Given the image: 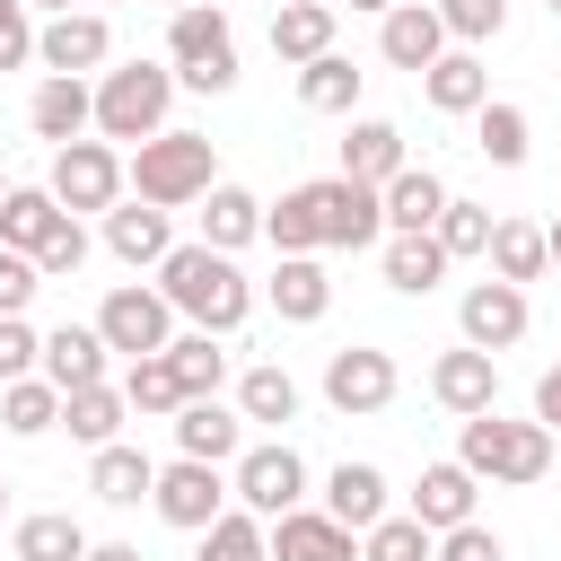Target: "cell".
I'll return each instance as SVG.
<instances>
[{
  "instance_id": "b9f144b4",
  "label": "cell",
  "mask_w": 561,
  "mask_h": 561,
  "mask_svg": "<svg viewBox=\"0 0 561 561\" xmlns=\"http://www.w3.org/2000/svg\"><path fill=\"white\" fill-rule=\"evenodd\" d=\"M167 368L184 377V394H219V386H228V351H219V333H175V342H167Z\"/></svg>"
},
{
  "instance_id": "836d02e7",
  "label": "cell",
  "mask_w": 561,
  "mask_h": 561,
  "mask_svg": "<svg viewBox=\"0 0 561 561\" xmlns=\"http://www.w3.org/2000/svg\"><path fill=\"white\" fill-rule=\"evenodd\" d=\"M237 412H245V421H263V430L298 421V377H289L280 359H254V368L237 377Z\"/></svg>"
},
{
  "instance_id": "74e56055",
  "label": "cell",
  "mask_w": 561,
  "mask_h": 561,
  "mask_svg": "<svg viewBox=\"0 0 561 561\" xmlns=\"http://www.w3.org/2000/svg\"><path fill=\"white\" fill-rule=\"evenodd\" d=\"M359 79H368V70H351L342 53H324V61L298 70V105H307V114H351V105H359Z\"/></svg>"
},
{
  "instance_id": "603a6c76",
  "label": "cell",
  "mask_w": 561,
  "mask_h": 561,
  "mask_svg": "<svg viewBox=\"0 0 561 561\" xmlns=\"http://www.w3.org/2000/svg\"><path fill=\"white\" fill-rule=\"evenodd\" d=\"M324 517H342L351 535H368L377 517H394V500H386V473H377V465H359V456H342V465L324 473Z\"/></svg>"
},
{
  "instance_id": "7c38bea8",
  "label": "cell",
  "mask_w": 561,
  "mask_h": 561,
  "mask_svg": "<svg viewBox=\"0 0 561 561\" xmlns=\"http://www.w3.org/2000/svg\"><path fill=\"white\" fill-rule=\"evenodd\" d=\"M35 61H44L53 79H88V70H105V61H114V26H105V9H61V18H44V26H35Z\"/></svg>"
},
{
  "instance_id": "7a4b0ae2",
  "label": "cell",
  "mask_w": 561,
  "mask_h": 561,
  "mask_svg": "<svg viewBox=\"0 0 561 561\" xmlns=\"http://www.w3.org/2000/svg\"><path fill=\"white\" fill-rule=\"evenodd\" d=\"M158 289H167L175 316H193V333H237V324L254 316V280L237 272V254H219V245H202V237L158 263Z\"/></svg>"
},
{
  "instance_id": "9f6ffc18",
  "label": "cell",
  "mask_w": 561,
  "mask_h": 561,
  "mask_svg": "<svg viewBox=\"0 0 561 561\" xmlns=\"http://www.w3.org/2000/svg\"><path fill=\"white\" fill-rule=\"evenodd\" d=\"M0 517H9V473H0Z\"/></svg>"
},
{
  "instance_id": "8992f818",
  "label": "cell",
  "mask_w": 561,
  "mask_h": 561,
  "mask_svg": "<svg viewBox=\"0 0 561 561\" xmlns=\"http://www.w3.org/2000/svg\"><path fill=\"white\" fill-rule=\"evenodd\" d=\"M167 105H175V70L167 61H123L96 79V131L105 140H158L167 131Z\"/></svg>"
},
{
  "instance_id": "ee69618b",
  "label": "cell",
  "mask_w": 561,
  "mask_h": 561,
  "mask_svg": "<svg viewBox=\"0 0 561 561\" xmlns=\"http://www.w3.org/2000/svg\"><path fill=\"white\" fill-rule=\"evenodd\" d=\"M438 18H447V44H491L500 26H508V0H438Z\"/></svg>"
},
{
  "instance_id": "2e32d148",
  "label": "cell",
  "mask_w": 561,
  "mask_h": 561,
  "mask_svg": "<svg viewBox=\"0 0 561 561\" xmlns=\"http://www.w3.org/2000/svg\"><path fill=\"white\" fill-rule=\"evenodd\" d=\"M175 456H193V465H237V456H245V412H228L219 394H193V403L175 412Z\"/></svg>"
},
{
  "instance_id": "cb8c5ba5",
  "label": "cell",
  "mask_w": 561,
  "mask_h": 561,
  "mask_svg": "<svg viewBox=\"0 0 561 561\" xmlns=\"http://www.w3.org/2000/svg\"><path fill=\"white\" fill-rule=\"evenodd\" d=\"M105 245H114V263H167L175 254V228H167V210L158 202H114L105 210Z\"/></svg>"
},
{
  "instance_id": "7dc6e473",
  "label": "cell",
  "mask_w": 561,
  "mask_h": 561,
  "mask_svg": "<svg viewBox=\"0 0 561 561\" xmlns=\"http://www.w3.org/2000/svg\"><path fill=\"white\" fill-rule=\"evenodd\" d=\"M35 61V18L26 0H0V70H26Z\"/></svg>"
},
{
  "instance_id": "d590c367",
  "label": "cell",
  "mask_w": 561,
  "mask_h": 561,
  "mask_svg": "<svg viewBox=\"0 0 561 561\" xmlns=\"http://www.w3.org/2000/svg\"><path fill=\"white\" fill-rule=\"evenodd\" d=\"M123 403H131L140 421H175L193 394H184V377H175L167 351H158V359H131V368H123Z\"/></svg>"
},
{
  "instance_id": "bcb514c9",
  "label": "cell",
  "mask_w": 561,
  "mask_h": 561,
  "mask_svg": "<svg viewBox=\"0 0 561 561\" xmlns=\"http://www.w3.org/2000/svg\"><path fill=\"white\" fill-rule=\"evenodd\" d=\"M35 289H44V272H35V254H18V245H0V316H26V307H35Z\"/></svg>"
},
{
  "instance_id": "db71d44e",
  "label": "cell",
  "mask_w": 561,
  "mask_h": 561,
  "mask_svg": "<svg viewBox=\"0 0 561 561\" xmlns=\"http://www.w3.org/2000/svg\"><path fill=\"white\" fill-rule=\"evenodd\" d=\"M26 9H53V18H61V9H70V0H26Z\"/></svg>"
},
{
  "instance_id": "e0dca14e",
  "label": "cell",
  "mask_w": 561,
  "mask_h": 561,
  "mask_svg": "<svg viewBox=\"0 0 561 561\" xmlns=\"http://www.w3.org/2000/svg\"><path fill=\"white\" fill-rule=\"evenodd\" d=\"M26 123H35V140L70 149V140H88V131H96V88H88V79H53V70H44V88L26 96Z\"/></svg>"
},
{
  "instance_id": "d6a6232c",
  "label": "cell",
  "mask_w": 561,
  "mask_h": 561,
  "mask_svg": "<svg viewBox=\"0 0 561 561\" xmlns=\"http://www.w3.org/2000/svg\"><path fill=\"white\" fill-rule=\"evenodd\" d=\"M9 552H18V561H88V526H79L70 508H35V517H18Z\"/></svg>"
},
{
  "instance_id": "6f0895ef",
  "label": "cell",
  "mask_w": 561,
  "mask_h": 561,
  "mask_svg": "<svg viewBox=\"0 0 561 561\" xmlns=\"http://www.w3.org/2000/svg\"><path fill=\"white\" fill-rule=\"evenodd\" d=\"M0 202H9V167H0Z\"/></svg>"
},
{
  "instance_id": "91938a15",
  "label": "cell",
  "mask_w": 561,
  "mask_h": 561,
  "mask_svg": "<svg viewBox=\"0 0 561 561\" xmlns=\"http://www.w3.org/2000/svg\"><path fill=\"white\" fill-rule=\"evenodd\" d=\"M543 9H552V18H561V0H543Z\"/></svg>"
},
{
  "instance_id": "9c48e42d",
  "label": "cell",
  "mask_w": 561,
  "mask_h": 561,
  "mask_svg": "<svg viewBox=\"0 0 561 561\" xmlns=\"http://www.w3.org/2000/svg\"><path fill=\"white\" fill-rule=\"evenodd\" d=\"M96 333H105V351H123V359H158V351L175 342V307H167V289L123 280V289H105Z\"/></svg>"
},
{
  "instance_id": "f1b7e54d",
  "label": "cell",
  "mask_w": 561,
  "mask_h": 561,
  "mask_svg": "<svg viewBox=\"0 0 561 561\" xmlns=\"http://www.w3.org/2000/svg\"><path fill=\"white\" fill-rule=\"evenodd\" d=\"M254 237H263V202H254L245 184H210V193H202V245L237 254V245H254Z\"/></svg>"
},
{
  "instance_id": "f35d334b",
  "label": "cell",
  "mask_w": 561,
  "mask_h": 561,
  "mask_svg": "<svg viewBox=\"0 0 561 561\" xmlns=\"http://www.w3.org/2000/svg\"><path fill=\"white\" fill-rule=\"evenodd\" d=\"M359 561H438V535H430L412 508H394V517H377V526L359 535Z\"/></svg>"
},
{
  "instance_id": "7402d4cb",
  "label": "cell",
  "mask_w": 561,
  "mask_h": 561,
  "mask_svg": "<svg viewBox=\"0 0 561 561\" xmlns=\"http://www.w3.org/2000/svg\"><path fill=\"white\" fill-rule=\"evenodd\" d=\"M412 158H403V131L394 123H377V114H359L351 131H342V175L351 184H368V193H386L394 175H403Z\"/></svg>"
},
{
  "instance_id": "d4e9b609",
  "label": "cell",
  "mask_w": 561,
  "mask_h": 561,
  "mask_svg": "<svg viewBox=\"0 0 561 561\" xmlns=\"http://www.w3.org/2000/svg\"><path fill=\"white\" fill-rule=\"evenodd\" d=\"M421 96L438 105V114H482L491 105V70H482V53H438L430 70H421Z\"/></svg>"
},
{
  "instance_id": "ba28073f",
  "label": "cell",
  "mask_w": 561,
  "mask_h": 561,
  "mask_svg": "<svg viewBox=\"0 0 561 561\" xmlns=\"http://www.w3.org/2000/svg\"><path fill=\"white\" fill-rule=\"evenodd\" d=\"M44 184H53V202L79 219V210H114L131 175H123V149H114V140H70V149H53V175H44Z\"/></svg>"
},
{
  "instance_id": "1f68e13d",
  "label": "cell",
  "mask_w": 561,
  "mask_h": 561,
  "mask_svg": "<svg viewBox=\"0 0 561 561\" xmlns=\"http://www.w3.org/2000/svg\"><path fill=\"white\" fill-rule=\"evenodd\" d=\"M123 421H131L123 386H79V394H61V430H70L79 447H114V438H123Z\"/></svg>"
},
{
  "instance_id": "e575fe53",
  "label": "cell",
  "mask_w": 561,
  "mask_h": 561,
  "mask_svg": "<svg viewBox=\"0 0 561 561\" xmlns=\"http://www.w3.org/2000/svg\"><path fill=\"white\" fill-rule=\"evenodd\" d=\"M438 280H447V245H438V237H386V289L430 298Z\"/></svg>"
},
{
  "instance_id": "f907efd6",
  "label": "cell",
  "mask_w": 561,
  "mask_h": 561,
  "mask_svg": "<svg viewBox=\"0 0 561 561\" xmlns=\"http://www.w3.org/2000/svg\"><path fill=\"white\" fill-rule=\"evenodd\" d=\"M535 421H543V430H561V359L535 377Z\"/></svg>"
},
{
  "instance_id": "52a82bcc",
  "label": "cell",
  "mask_w": 561,
  "mask_h": 561,
  "mask_svg": "<svg viewBox=\"0 0 561 561\" xmlns=\"http://www.w3.org/2000/svg\"><path fill=\"white\" fill-rule=\"evenodd\" d=\"M228 491H237V508H254L272 526V517L307 508V456L289 438H245V456L228 465Z\"/></svg>"
},
{
  "instance_id": "8fae6325",
  "label": "cell",
  "mask_w": 561,
  "mask_h": 561,
  "mask_svg": "<svg viewBox=\"0 0 561 561\" xmlns=\"http://www.w3.org/2000/svg\"><path fill=\"white\" fill-rule=\"evenodd\" d=\"M228 473L219 465H193V456H175V465H158V491H149V508L167 517V526H184V535H202V526H219L228 517Z\"/></svg>"
},
{
  "instance_id": "ac0fdd59",
  "label": "cell",
  "mask_w": 561,
  "mask_h": 561,
  "mask_svg": "<svg viewBox=\"0 0 561 561\" xmlns=\"http://www.w3.org/2000/svg\"><path fill=\"white\" fill-rule=\"evenodd\" d=\"M105 359H114V351H105V333H96V324H53V333H44V368H35V377H53L61 394H79V386H114V377H105Z\"/></svg>"
},
{
  "instance_id": "681fc988",
  "label": "cell",
  "mask_w": 561,
  "mask_h": 561,
  "mask_svg": "<svg viewBox=\"0 0 561 561\" xmlns=\"http://www.w3.org/2000/svg\"><path fill=\"white\" fill-rule=\"evenodd\" d=\"M438 561H508V543L473 517V526H456V535H438Z\"/></svg>"
},
{
  "instance_id": "5bb4252c",
  "label": "cell",
  "mask_w": 561,
  "mask_h": 561,
  "mask_svg": "<svg viewBox=\"0 0 561 561\" xmlns=\"http://www.w3.org/2000/svg\"><path fill=\"white\" fill-rule=\"evenodd\" d=\"M430 394H438V412H456V421L500 412V359H491V351H473V342H456V351H438V359H430Z\"/></svg>"
},
{
  "instance_id": "f6af8a7d",
  "label": "cell",
  "mask_w": 561,
  "mask_h": 561,
  "mask_svg": "<svg viewBox=\"0 0 561 561\" xmlns=\"http://www.w3.org/2000/svg\"><path fill=\"white\" fill-rule=\"evenodd\" d=\"M44 368V333L26 324V316H0V386H18V377H35Z\"/></svg>"
},
{
  "instance_id": "4316f807",
  "label": "cell",
  "mask_w": 561,
  "mask_h": 561,
  "mask_svg": "<svg viewBox=\"0 0 561 561\" xmlns=\"http://www.w3.org/2000/svg\"><path fill=\"white\" fill-rule=\"evenodd\" d=\"M447 202H456V193H447L430 167H403V175L386 184V237H430Z\"/></svg>"
},
{
  "instance_id": "4dcf8cb0",
  "label": "cell",
  "mask_w": 561,
  "mask_h": 561,
  "mask_svg": "<svg viewBox=\"0 0 561 561\" xmlns=\"http://www.w3.org/2000/svg\"><path fill=\"white\" fill-rule=\"evenodd\" d=\"M482 263H491V280H517V289H526V280H543V272H552V245H543V228H535V219H500Z\"/></svg>"
},
{
  "instance_id": "4fadbf2b",
  "label": "cell",
  "mask_w": 561,
  "mask_h": 561,
  "mask_svg": "<svg viewBox=\"0 0 561 561\" xmlns=\"http://www.w3.org/2000/svg\"><path fill=\"white\" fill-rule=\"evenodd\" d=\"M526 289L517 280H473L465 298H456V333L473 342V351H508V342H526Z\"/></svg>"
},
{
  "instance_id": "5b68a950",
  "label": "cell",
  "mask_w": 561,
  "mask_h": 561,
  "mask_svg": "<svg viewBox=\"0 0 561 561\" xmlns=\"http://www.w3.org/2000/svg\"><path fill=\"white\" fill-rule=\"evenodd\" d=\"M167 70H175V88H202V96L237 88V26L219 0H193L167 18Z\"/></svg>"
},
{
  "instance_id": "44dd1931",
  "label": "cell",
  "mask_w": 561,
  "mask_h": 561,
  "mask_svg": "<svg viewBox=\"0 0 561 561\" xmlns=\"http://www.w3.org/2000/svg\"><path fill=\"white\" fill-rule=\"evenodd\" d=\"M333 26H342L333 0H280V9H272V53H280L289 70H307V61L333 53Z\"/></svg>"
},
{
  "instance_id": "30bf717a",
  "label": "cell",
  "mask_w": 561,
  "mask_h": 561,
  "mask_svg": "<svg viewBox=\"0 0 561 561\" xmlns=\"http://www.w3.org/2000/svg\"><path fill=\"white\" fill-rule=\"evenodd\" d=\"M403 394V368H394V351H377V342H351V351H333L324 359V403L342 412V421H368V412H386Z\"/></svg>"
},
{
  "instance_id": "d6986e66",
  "label": "cell",
  "mask_w": 561,
  "mask_h": 561,
  "mask_svg": "<svg viewBox=\"0 0 561 561\" xmlns=\"http://www.w3.org/2000/svg\"><path fill=\"white\" fill-rule=\"evenodd\" d=\"M473 500H482V482L447 456V465H421V482H412V517L430 526V535H456V526H473Z\"/></svg>"
},
{
  "instance_id": "484cf974",
  "label": "cell",
  "mask_w": 561,
  "mask_h": 561,
  "mask_svg": "<svg viewBox=\"0 0 561 561\" xmlns=\"http://www.w3.org/2000/svg\"><path fill=\"white\" fill-rule=\"evenodd\" d=\"M88 491H96L105 508H140V500L158 491V465H149L131 438H114V447H96V456H88Z\"/></svg>"
},
{
  "instance_id": "7bdbcfd3",
  "label": "cell",
  "mask_w": 561,
  "mask_h": 561,
  "mask_svg": "<svg viewBox=\"0 0 561 561\" xmlns=\"http://www.w3.org/2000/svg\"><path fill=\"white\" fill-rule=\"evenodd\" d=\"M491 228H500V219H491V210H482V202H447V210H438V228H430V237H438V245H447V263H473V254H491Z\"/></svg>"
},
{
  "instance_id": "3957f363",
  "label": "cell",
  "mask_w": 561,
  "mask_h": 561,
  "mask_svg": "<svg viewBox=\"0 0 561 561\" xmlns=\"http://www.w3.org/2000/svg\"><path fill=\"white\" fill-rule=\"evenodd\" d=\"M123 175H131V202L184 210V202H202L219 184V149H210V131H158V140H140L123 158Z\"/></svg>"
},
{
  "instance_id": "11a10c76",
  "label": "cell",
  "mask_w": 561,
  "mask_h": 561,
  "mask_svg": "<svg viewBox=\"0 0 561 561\" xmlns=\"http://www.w3.org/2000/svg\"><path fill=\"white\" fill-rule=\"evenodd\" d=\"M351 9H377V18H386V9H394V0H351Z\"/></svg>"
},
{
  "instance_id": "83f0119b",
  "label": "cell",
  "mask_w": 561,
  "mask_h": 561,
  "mask_svg": "<svg viewBox=\"0 0 561 561\" xmlns=\"http://www.w3.org/2000/svg\"><path fill=\"white\" fill-rule=\"evenodd\" d=\"M61 219H70V210L53 202V184H9V202H0V245L44 254V237H53Z\"/></svg>"
},
{
  "instance_id": "ab89813d",
  "label": "cell",
  "mask_w": 561,
  "mask_h": 561,
  "mask_svg": "<svg viewBox=\"0 0 561 561\" xmlns=\"http://www.w3.org/2000/svg\"><path fill=\"white\" fill-rule=\"evenodd\" d=\"M193 561H272V526L254 508H228L219 526H202V552Z\"/></svg>"
},
{
  "instance_id": "f5cc1de1",
  "label": "cell",
  "mask_w": 561,
  "mask_h": 561,
  "mask_svg": "<svg viewBox=\"0 0 561 561\" xmlns=\"http://www.w3.org/2000/svg\"><path fill=\"white\" fill-rule=\"evenodd\" d=\"M543 245H552V263H561V219H552V228H543Z\"/></svg>"
},
{
  "instance_id": "6da1fadb",
  "label": "cell",
  "mask_w": 561,
  "mask_h": 561,
  "mask_svg": "<svg viewBox=\"0 0 561 561\" xmlns=\"http://www.w3.org/2000/svg\"><path fill=\"white\" fill-rule=\"evenodd\" d=\"M263 237H272L280 254H324V245L359 254V245L386 237V193H368V184H351V175L289 184L280 202H263Z\"/></svg>"
},
{
  "instance_id": "f546056e",
  "label": "cell",
  "mask_w": 561,
  "mask_h": 561,
  "mask_svg": "<svg viewBox=\"0 0 561 561\" xmlns=\"http://www.w3.org/2000/svg\"><path fill=\"white\" fill-rule=\"evenodd\" d=\"M272 307H280V324H324V307H333L324 263H316V254H280V272H272Z\"/></svg>"
},
{
  "instance_id": "277c9868",
  "label": "cell",
  "mask_w": 561,
  "mask_h": 561,
  "mask_svg": "<svg viewBox=\"0 0 561 561\" xmlns=\"http://www.w3.org/2000/svg\"><path fill=\"white\" fill-rule=\"evenodd\" d=\"M456 465L473 482H500V491H526L552 473V430L543 421H500V412H473L465 438H456Z\"/></svg>"
},
{
  "instance_id": "680465c9",
  "label": "cell",
  "mask_w": 561,
  "mask_h": 561,
  "mask_svg": "<svg viewBox=\"0 0 561 561\" xmlns=\"http://www.w3.org/2000/svg\"><path fill=\"white\" fill-rule=\"evenodd\" d=\"M175 9H193V0H167V18H175Z\"/></svg>"
},
{
  "instance_id": "c3c4849f",
  "label": "cell",
  "mask_w": 561,
  "mask_h": 561,
  "mask_svg": "<svg viewBox=\"0 0 561 561\" xmlns=\"http://www.w3.org/2000/svg\"><path fill=\"white\" fill-rule=\"evenodd\" d=\"M79 263H88V228H79V219H61V228L44 237V254H35V272L53 280V272H79Z\"/></svg>"
},
{
  "instance_id": "816d5d0a",
  "label": "cell",
  "mask_w": 561,
  "mask_h": 561,
  "mask_svg": "<svg viewBox=\"0 0 561 561\" xmlns=\"http://www.w3.org/2000/svg\"><path fill=\"white\" fill-rule=\"evenodd\" d=\"M88 561H140V543H88Z\"/></svg>"
},
{
  "instance_id": "8d00e7d4",
  "label": "cell",
  "mask_w": 561,
  "mask_h": 561,
  "mask_svg": "<svg viewBox=\"0 0 561 561\" xmlns=\"http://www.w3.org/2000/svg\"><path fill=\"white\" fill-rule=\"evenodd\" d=\"M0 421H9V438H44V430H61V386H53V377H18V386H0Z\"/></svg>"
},
{
  "instance_id": "ffe728a7",
  "label": "cell",
  "mask_w": 561,
  "mask_h": 561,
  "mask_svg": "<svg viewBox=\"0 0 561 561\" xmlns=\"http://www.w3.org/2000/svg\"><path fill=\"white\" fill-rule=\"evenodd\" d=\"M272 561H359V535L324 508H289L272 517Z\"/></svg>"
},
{
  "instance_id": "60d3db41",
  "label": "cell",
  "mask_w": 561,
  "mask_h": 561,
  "mask_svg": "<svg viewBox=\"0 0 561 561\" xmlns=\"http://www.w3.org/2000/svg\"><path fill=\"white\" fill-rule=\"evenodd\" d=\"M473 149H482L491 167H526V105L491 96V105L473 114Z\"/></svg>"
},
{
  "instance_id": "9a60e30c",
  "label": "cell",
  "mask_w": 561,
  "mask_h": 561,
  "mask_svg": "<svg viewBox=\"0 0 561 561\" xmlns=\"http://www.w3.org/2000/svg\"><path fill=\"white\" fill-rule=\"evenodd\" d=\"M377 53L394 61V70H430L438 53H447V18H438V0H394L386 9V26H377Z\"/></svg>"
}]
</instances>
